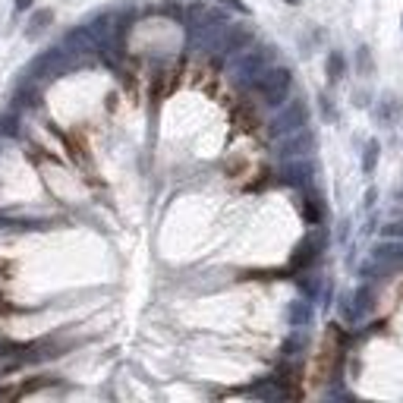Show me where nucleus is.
Here are the masks:
<instances>
[{
  "label": "nucleus",
  "mask_w": 403,
  "mask_h": 403,
  "mask_svg": "<svg viewBox=\"0 0 403 403\" xmlns=\"http://www.w3.org/2000/svg\"><path fill=\"white\" fill-rule=\"evenodd\" d=\"M255 91L265 98V105H271V107L284 105L287 91H290V69H284V67L261 69L259 79H255Z\"/></svg>",
  "instance_id": "obj_1"
},
{
  "label": "nucleus",
  "mask_w": 403,
  "mask_h": 403,
  "mask_svg": "<svg viewBox=\"0 0 403 403\" xmlns=\"http://www.w3.org/2000/svg\"><path fill=\"white\" fill-rule=\"evenodd\" d=\"M306 127V105L303 101H290L284 107V113H277L271 120V135H290V133H299Z\"/></svg>",
  "instance_id": "obj_2"
},
{
  "label": "nucleus",
  "mask_w": 403,
  "mask_h": 403,
  "mask_svg": "<svg viewBox=\"0 0 403 403\" xmlns=\"http://www.w3.org/2000/svg\"><path fill=\"white\" fill-rule=\"evenodd\" d=\"M268 60H271V47H252V51H243L237 63V76L239 83H255L261 69H268Z\"/></svg>",
  "instance_id": "obj_3"
},
{
  "label": "nucleus",
  "mask_w": 403,
  "mask_h": 403,
  "mask_svg": "<svg viewBox=\"0 0 403 403\" xmlns=\"http://www.w3.org/2000/svg\"><path fill=\"white\" fill-rule=\"evenodd\" d=\"M321 246H325V233L315 230L312 237H306V239H303V243L296 246V252H293L290 265H293V268H306V265H312V261L318 259Z\"/></svg>",
  "instance_id": "obj_4"
},
{
  "label": "nucleus",
  "mask_w": 403,
  "mask_h": 403,
  "mask_svg": "<svg viewBox=\"0 0 403 403\" xmlns=\"http://www.w3.org/2000/svg\"><path fill=\"white\" fill-rule=\"evenodd\" d=\"M312 145H315L312 133L299 129V133H290L284 142H281V151H277V155H281V157H299V155H306Z\"/></svg>",
  "instance_id": "obj_5"
},
{
  "label": "nucleus",
  "mask_w": 403,
  "mask_h": 403,
  "mask_svg": "<svg viewBox=\"0 0 403 403\" xmlns=\"http://www.w3.org/2000/svg\"><path fill=\"white\" fill-rule=\"evenodd\" d=\"M249 45H252V29H246V25H233V29L227 32V38H224V51L227 54H243Z\"/></svg>",
  "instance_id": "obj_6"
},
{
  "label": "nucleus",
  "mask_w": 403,
  "mask_h": 403,
  "mask_svg": "<svg viewBox=\"0 0 403 403\" xmlns=\"http://www.w3.org/2000/svg\"><path fill=\"white\" fill-rule=\"evenodd\" d=\"M315 167L309 164V161H290V164L284 167V183H290V186H306L309 179H312Z\"/></svg>",
  "instance_id": "obj_7"
},
{
  "label": "nucleus",
  "mask_w": 403,
  "mask_h": 403,
  "mask_svg": "<svg viewBox=\"0 0 403 403\" xmlns=\"http://www.w3.org/2000/svg\"><path fill=\"white\" fill-rule=\"evenodd\" d=\"M63 69V51H47L45 57L35 60L32 73H41V76H57Z\"/></svg>",
  "instance_id": "obj_8"
},
{
  "label": "nucleus",
  "mask_w": 403,
  "mask_h": 403,
  "mask_svg": "<svg viewBox=\"0 0 403 403\" xmlns=\"http://www.w3.org/2000/svg\"><path fill=\"white\" fill-rule=\"evenodd\" d=\"M309 318H312V309H309V303H293V306H290L293 328H299V325H309Z\"/></svg>",
  "instance_id": "obj_9"
},
{
  "label": "nucleus",
  "mask_w": 403,
  "mask_h": 403,
  "mask_svg": "<svg viewBox=\"0 0 403 403\" xmlns=\"http://www.w3.org/2000/svg\"><path fill=\"white\" fill-rule=\"evenodd\" d=\"M344 67H347V63H344V54L334 51L328 57V79H331V83H337V79L344 76Z\"/></svg>",
  "instance_id": "obj_10"
},
{
  "label": "nucleus",
  "mask_w": 403,
  "mask_h": 403,
  "mask_svg": "<svg viewBox=\"0 0 403 403\" xmlns=\"http://www.w3.org/2000/svg\"><path fill=\"white\" fill-rule=\"evenodd\" d=\"M51 19H54V13H51V10H41V13H35V16H32V25H29V38H35V35H38V32H41V29H47V23H51Z\"/></svg>",
  "instance_id": "obj_11"
},
{
  "label": "nucleus",
  "mask_w": 403,
  "mask_h": 403,
  "mask_svg": "<svg viewBox=\"0 0 403 403\" xmlns=\"http://www.w3.org/2000/svg\"><path fill=\"white\" fill-rule=\"evenodd\" d=\"M375 161H378V142L372 139V142L366 145V161H362V171L372 173V171H375Z\"/></svg>",
  "instance_id": "obj_12"
},
{
  "label": "nucleus",
  "mask_w": 403,
  "mask_h": 403,
  "mask_svg": "<svg viewBox=\"0 0 403 403\" xmlns=\"http://www.w3.org/2000/svg\"><path fill=\"white\" fill-rule=\"evenodd\" d=\"M306 221H309V224H318V221H321V205H318V199H306Z\"/></svg>",
  "instance_id": "obj_13"
},
{
  "label": "nucleus",
  "mask_w": 403,
  "mask_h": 403,
  "mask_svg": "<svg viewBox=\"0 0 403 403\" xmlns=\"http://www.w3.org/2000/svg\"><path fill=\"white\" fill-rule=\"evenodd\" d=\"M16 127H19V123H16V117H3V120H0V133H3V135H13Z\"/></svg>",
  "instance_id": "obj_14"
},
{
  "label": "nucleus",
  "mask_w": 403,
  "mask_h": 403,
  "mask_svg": "<svg viewBox=\"0 0 403 403\" xmlns=\"http://www.w3.org/2000/svg\"><path fill=\"white\" fill-rule=\"evenodd\" d=\"M384 237L388 239H403V224H388L384 227Z\"/></svg>",
  "instance_id": "obj_15"
},
{
  "label": "nucleus",
  "mask_w": 403,
  "mask_h": 403,
  "mask_svg": "<svg viewBox=\"0 0 403 403\" xmlns=\"http://www.w3.org/2000/svg\"><path fill=\"white\" fill-rule=\"evenodd\" d=\"M356 306H359V312L372 306V303H369V290H366V287H362V290H356Z\"/></svg>",
  "instance_id": "obj_16"
},
{
  "label": "nucleus",
  "mask_w": 403,
  "mask_h": 403,
  "mask_svg": "<svg viewBox=\"0 0 403 403\" xmlns=\"http://www.w3.org/2000/svg\"><path fill=\"white\" fill-rule=\"evenodd\" d=\"M221 3H227V7H233V10H243V13H246V7H243L239 0H221Z\"/></svg>",
  "instance_id": "obj_17"
},
{
  "label": "nucleus",
  "mask_w": 403,
  "mask_h": 403,
  "mask_svg": "<svg viewBox=\"0 0 403 403\" xmlns=\"http://www.w3.org/2000/svg\"><path fill=\"white\" fill-rule=\"evenodd\" d=\"M32 7V0H16V10H29Z\"/></svg>",
  "instance_id": "obj_18"
},
{
  "label": "nucleus",
  "mask_w": 403,
  "mask_h": 403,
  "mask_svg": "<svg viewBox=\"0 0 403 403\" xmlns=\"http://www.w3.org/2000/svg\"><path fill=\"white\" fill-rule=\"evenodd\" d=\"M366 205H369V208L375 205V189H369V193H366Z\"/></svg>",
  "instance_id": "obj_19"
},
{
  "label": "nucleus",
  "mask_w": 403,
  "mask_h": 403,
  "mask_svg": "<svg viewBox=\"0 0 403 403\" xmlns=\"http://www.w3.org/2000/svg\"><path fill=\"white\" fill-rule=\"evenodd\" d=\"M287 3H293V7H296V3H303V0H287Z\"/></svg>",
  "instance_id": "obj_20"
}]
</instances>
